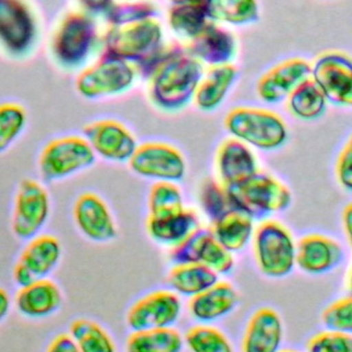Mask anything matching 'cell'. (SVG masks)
Masks as SVG:
<instances>
[{
	"label": "cell",
	"mask_w": 352,
	"mask_h": 352,
	"mask_svg": "<svg viewBox=\"0 0 352 352\" xmlns=\"http://www.w3.org/2000/svg\"><path fill=\"white\" fill-rule=\"evenodd\" d=\"M163 32L154 19L113 26L104 37L103 54L142 64L160 53Z\"/></svg>",
	"instance_id": "obj_5"
},
{
	"label": "cell",
	"mask_w": 352,
	"mask_h": 352,
	"mask_svg": "<svg viewBox=\"0 0 352 352\" xmlns=\"http://www.w3.org/2000/svg\"><path fill=\"white\" fill-rule=\"evenodd\" d=\"M211 233L231 253L241 251L254 238V220L245 213L232 209L211 222Z\"/></svg>",
	"instance_id": "obj_26"
},
{
	"label": "cell",
	"mask_w": 352,
	"mask_h": 352,
	"mask_svg": "<svg viewBox=\"0 0 352 352\" xmlns=\"http://www.w3.org/2000/svg\"><path fill=\"white\" fill-rule=\"evenodd\" d=\"M200 227L196 213L184 208L162 217H148L146 231L153 241L170 249L186 241Z\"/></svg>",
	"instance_id": "obj_25"
},
{
	"label": "cell",
	"mask_w": 352,
	"mask_h": 352,
	"mask_svg": "<svg viewBox=\"0 0 352 352\" xmlns=\"http://www.w3.org/2000/svg\"><path fill=\"white\" fill-rule=\"evenodd\" d=\"M239 303L237 289L227 281H217L212 287L188 301L190 318L200 324H210L229 315Z\"/></svg>",
	"instance_id": "obj_23"
},
{
	"label": "cell",
	"mask_w": 352,
	"mask_h": 352,
	"mask_svg": "<svg viewBox=\"0 0 352 352\" xmlns=\"http://www.w3.org/2000/svg\"><path fill=\"white\" fill-rule=\"evenodd\" d=\"M335 174L339 185L352 191V134L337 158Z\"/></svg>",
	"instance_id": "obj_41"
},
{
	"label": "cell",
	"mask_w": 352,
	"mask_h": 352,
	"mask_svg": "<svg viewBox=\"0 0 352 352\" xmlns=\"http://www.w3.org/2000/svg\"><path fill=\"white\" fill-rule=\"evenodd\" d=\"M306 352H352V336L324 329L308 339Z\"/></svg>",
	"instance_id": "obj_39"
},
{
	"label": "cell",
	"mask_w": 352,
	"mask_h": 352,
	"mask_svg": "<svg viewBox=\"0 0 352 352\" xmlns=\"http://www.w3.org/2000/svg\"><path fill=\"white\" fill-rule=\"evenodd\" d=\"M63 304V293L55 281L45 278L18 287L14 298L16 311L30 320H43L55 314Z\"/></svg>",
	"instance_id": "obj_21"
},
{
	"label": "cell",
	"mask_w": 352,
	"mask_h": 352,
	"mask_svg": "<svg viewBox=\"0 0 352 352\" xmlns=\"http://www.w3.org/2000/svg\"><path fill=\"white\" fill-rule=\"evenodd\" d=\"M135 79L130 62L103 54L100 59L76 78V90L87 99L109 96L127 90Z\"/></svg>",
	"instance_id": "obj_9"
},
{
	"label": "cell",
	"mask_w": 352,
	"mask_h": 352,
	"mask_svg": "<svg viewBox=\"0 0 352 352\" xmlns=\"http://www.w3.org/2000/svg\"><path fill=\"white\" fill-rule=\"evenodd\" d=\"M184 336L175 328L132 332L126 341L125 352H182Z\"/></svg>",
	"instance_id": "obj_29"
},
{
	"label": "cell",
	"mask_w": 352,
	"mask_h": 352,
	"mask_svg": "<svg viewBox=\"0 0 352 352\" xmlns=\"http://www.w3.org/2000/svg\"><path fill=\"white\" fill-rule=\"evenodd\" d=\"M85 4H87V8H90L93 12L95 10V12H109V10L113 8V3L109 1H87L85 2Z\"/></svg>",
	"instance_id": "obj_45"
},
{
	"label": "cell",
	"mask_w": 352,
	"mask_h": 352,
	"mask_svg": "<svg viewBox=\"0 0 352 352\" xmlns=\"http://www.w3.org/2000/svg\"><path fill=\"white\" fill-rule=\"evenodd\" d=\"M12 299L10 293L3 287H0V324L6 320L12 308Z\"/></svg>",
	"instance_id": "obj_44"
},
{
	"label": "cell",
	"mask_w": 352,
	"mask_h": 352,
	"mask_svg": "<svg viewBox=\"0 0 352 352\" xmlns=\"http://www.w3.org/2000/svg\"><path fill=\"white\" fill-rule=\"evenodd\" d=\"M228 190L233 208L245 213L254 220H266L271 215L287 210L293 200L291 190L285 184L260 171Z\"/></svg>",
	"instance_id": "obj_3"
},
{
	"label": "cell",
	"mask_w": 352,
	"mask_h": 352,
	"mask_svg": "<svg viewBox=\"0 0 352 352\" xmlns=\"http://www.w3.org/2000/svg\"><path fill=\"white\" fill-rule=\"evenodd\" d=\"M26 111L16 103H0V153L4 152L26 125Z\"/></svg>",
	"instance_id": "obj_36"
},
{
	"label": "cell",
	"mask_w": 352,
	"mask_h": 352,
	"mask_svg": "<svg viewBox=\"0 0 352 352\" xmlns=\"http://www.w3.org/2000/svg\"><path fill=\"white\" fill-rule=\"evenodd\" d=\"M287 99L289 111L301 119H316L326 109V96L311 78L299 85Z\"/></svg>",
	"instance_id": "obj_33"
},
{
	"label": "cell",
	"mask_w": 352,
	"mask_h": 352,
	"mask_svg": "<svg viewBox=\"0 0 352 352\" xmlns=\"http://www.w3.org/2000/svg\"><path fill=\"white\" fill-rule=\"evenodd\" d=\"M184 340L190 352H235L229 338L210 324L192 327L186 331Z\"/></svg>",
	"instance_id": "obj_34"
},
{
	"label": "cell",
	"mask_w": 352,
	"mask_h": 352,
	"mask_svg": "<svg viewBox=\"0 0 352 352\" xmlns=\"http://www.w3.org/2000/svg\"><path fill=\"white\" fill-rule=\"evenodd\" d=\"M278 352H300L298 351H294V349H280Z\"/></svg>",
	"instance_id": "obj_47"
},
{
	"label": "cell",
	"mask_w": 352,
	"mask_h": 352,
	"mask_svg": "<svg viewBox=\"0 0 352 352\" xmlns=\"http://www.w3.org/2000/svg\"><path fill=\"white\" fill-rule=\"evenodd\" d=\"M74 223L84 237L96 243L113 241L117 225L104 200L92 192L80 194L72 209Z\"/></svg>",
	"instance_id": "obj_17"
},
{
	"label": "cell",
	"mask_w": 352,
	"mask_h": 352,
	"mask_svg": "<svg viewBox=\"0 0 352 352\" xmlns=\"http://www.w3.org/2000/svg\"><path fill=\"white\" fill-rule=\"evenodd\" d=\"M345 256L342 244L330 236L308 234L297 241V268L310 276L333 272L343 264Z\"/></svg>",
	"instance_id": "obj_15"
},
{
	"label": "cell",
	"mask_w": 352,
	"mask_h": 352,
	"mask_svg": "<svg viewBox=\"0 0 352 352\" xmlns=\"http://www.w3.org/2000/svg\"><path fill=\"white\" fill-rule=\"evenodd\" d=\"M252 245L256 268L267 278H285L297 268V240L283 223L271 219L261 221Z\"/></svg>",
	"instance_id": "obj_2"
},
{
	"label": "cell",
	"mask_w": 352,
	"mask_h": 352,
	"mask_svg": "<svg viewBox=\"0 0 352 352\" xmlns=\"http://www.w3.org/2000/svg\"><path fill=\"white\" fill-rule=\"evenodd\" d=\"M95 163V152L86 138L69 136L47 143L38 157L39 175L53 182L69 177Z\"/></svg>",
	"instance_id": "obj_6"
},
{
	"label": "cell",
	"mask_w": 352,
	"mask_h": 352,
	"mask_svg": "<svg viewBox=\"0 0 352 352\" xmlns=\"http://www.w3.org/2000/svg\"><path fill=\"white\" fill-rule=\"evenodd\" d=\"M311 79L327 101L352 107V59L346 54L328 52L318 56L312 66Z\"/></svg>",
	"instance_id": "obj_14"
},
{
	"label": "cell",
	"mask_w": 352,
	"mask_h": 352,
	"mask_svg": "<svg viewBox=\"0 0 352 352\" xmlns=\"http://www.w3.org/2000/svg\"><path fill=\"white\" fill-rule=\"evenodd\" d=\"M236 52L235 37L226 29L215 26L212 22L190 41L188 53L211 66L229 64Z\"/></svg>",
	"instance_id": "obj_24"
},
{
	"label": "cell",
	"mask_w": 352,
	"mask_h": 352,
	"mask_svg": "<svg viewBox=\"0 0 352 352\" xmlns=\"http://www.w3.org/2000/svg\"><path fill=\"white\" fill-rule=\"evenodd\" d=\"M219 281V276L207 267L199 264H175L167 275L171 291L179 297L190 299L206 291Z\"/></svg>",
	"instance_id": "obj_27"
},
{
	"label": "cell",
	"mask_w": 352,
	"mask_h": 352,
	"mask_svg": "<svg viewBox=\"0 0 352 352\" xmlns=\"http://www.w3.org/2000/svg\"><path fill=\"white\" fill-rule=\"evenodd\" d=\"M148 216H166L184 210V198L175 183L157 182L148 194Z\"/></svg>",
	"instance_id": "obj_35"
},
{
	"label": "cell",
	"mask_w": 352,
	"mask_h": 352,
	"mask_svg": "<svg viewBox=\"0 0 352 352\" xmlns=\"http://www.w3.org/2000/svg\"><path fill=\"white\" fill-rule=\"evenodd\" d=\"M36 22L30 8L18 0H0V41L14 55L30 50L36 39Z\"/></svg>",
	"instance_id": "obj_16"
},
{
	"label": "cell",
	"mask_w": 352,
	"mask_h": 352,
	"mask_svg": "<svg viewBox=\"0 0 352 352\" xmlns=\"http://www.w3.org/2000/svg\"><path fill=\"white\" fill-rule=\"evenodd\" d=\"M209 20L231 24H246L258 19V6L252 0H210L205 1Z\"/></svg>",
	"instance_id": "obj_32"
},
{
	"label": "cell",
	"mask_w": 352,
	"mask_h": 352,
	"mask_svg": "<svg viewBox=\"0 0 352 352\" xmlns=\"http://www.w3.org/2000/svg\"><path fill=\"white\" fill-rule=\"evenodd\" d=\"M128 163L133 173L158 182L175 183L186 175V161L182 153L162 143L140 145Z\"/></svg>",
	"instance_id": "obj_13"
},
{
	"label": "cell",
	"mask_w": 352,
	"mask_h": 352,
	"mask_svg": "<svg viewBox=\"0 0 352 352\" xmlns=\"http://www.w3.org/2000/svg\"><path fill=\"white\" fill-rule=\"evenodd\" d=\"M62 254L61 242L55 236L41 234L28 240L12 267V281L21 287L49 278L61 262Z\"/></svg>",
	"instance_id": "obj_10"
},
{
	"label": "cell",
	"mask_w": 352,
	"mask_h": 352,
	"mask_svg": "<svg viewBox=\"0 0 352 352\" xmlns=\"http://www.w3.org/2000/svg\"><path fill=\"white\" fill-rule=\"evenodd\" d=\"M341 218H342L345 239H346L347 245L352 252V202L344 207Z\"/></svg>",
	"instance_id": "obj_43"
},
{
	"label": "cell",
	"mask_w": 352,
	"mask_h": 352,
	"mask_svg": "<svg viewBox=\"0 0 352 352\" xmlns=\"http://www.w3.org/2000/svg\"><path fill=\"white\" fill-rule=\"evenodd\" d=\"M51 212L49 192L41 182L22 180L14 194L12 227L14 237L28 241L41 235Z\"/></svg>",
	"instance_id": "obj_7"
},
{
	"label": "cell",
	"mask_w": 352,
	"mask_h": 352,
	"mask_svg": "<svg viewBox=\"0 0 352 352\" xmlns=\"http://www.w3.org/2000/svg\"><path fill=\"white\" fill-rule=\"evenodd\" d=\"M94 20L84 12H69L54 35L52 50L62 65L74 68L88 58L96 43Z\"/></svg>",
	"instance_id": "obj_8"
},
{
	"label": "cell",
	"mask_w": 352,
	"mask_h": 352,
	"mask_svg": "<svg viewBox=\"0 0 352 352\" xmlns=\"http://www.w3.org/2000/svg\"><path fill=\"white\" fill-rule=\"evenodd\" d=\"M80 352H117L111 335L94 320L78 318L69 326V333Z\"/></svg>",
	"instance_id": "obj_31"
},
{
	"label": "cell",
	"mask_w": 352,
	"mask_h": 352,
	"mask_svg": "<svg viewBox=\"0 0 352 352\" xmlns=\"http://www.w3.org/2000/svg\"><path fill=\"white\" fill-rule=\"evenodd\" d=\"M320 320L326 330L352 336V295L349 293L331 302L322 310Z\"/></svg>",
	"instance_id": "obj_38"
},
{
	"label": "cell",
	"mask_w": 352,
	"mask_h": 352,
	"mask_svg": "<svg viewBox=\"0 0 352 352\" xmlns=\"http://www.w3.org/2000/svg\"><path fill=\"white\" fill-rule=\"evenodd\" d=\"M182 312L179 296L171 289H158L132 304L126 314V322L132 332L173 328Z\"/></svg>",
	"instance_id": "obj_11"
},
{
	"label": "cell",
	"mask_w": 352,
	"mask_h": 352,
	"mask_svg": "<svg viewBox=\"0 0 352 352\" xmlns=\"http://www.w3.org/2000/svg\"><path fill=\"white\" fill-rule=\"evenodd\" d=\"M285 340V324L272 307H261L250 316L241 340V352H278Z\"/></svg>",
	"instance_id": "obj_20"
},
{
	"label": "cell",
	"mask_w": 352,
	"mask_h": 352,
	"mask_svg": "<svg viewBox=\"0 0 352 352\" xmlns=\"http://www.w3.org/2000/svg\"><path fill=\"white\" fill-rule=\"evenodd\" d=\"M151 76V96L154 103L163 109H180L195 96L203 79V66L198 59L175 45L164 52Z\"/></svg>",
	"instance_id": "obj_1"
},
{
	"label": "cell",
	"mask_w": 352,
	"mask_h": 352,
	"mask_svg": "<svg viewBox=\"0 0 352 352\" xmlns=\"http://www.w3.org/2000/svg\"><path fill=\"white\" fill-rule=\"evenodd\" d=\"M45 352H80L76 343L68 334H59L54 337L47 345Z\"/></svg>",
	"instance_id": "obj_42"
},
{
	"label": "cell",
	"mask_w": 352,
	"mask_h": 352,
	"mask_svg": "<svg viewBox=\"0 0 352 352\" xmlns=\"http://www.w3.org/2000/svg\"><path fill=\"white\" fill-rule=\"evenodd\" d=\"M156 14L154 6L148 3L119 4L107 12L109 23L113 26L151 19Z\"/></svg>",
	"instance_id": "obj_40"
},
{
	"label": "cell",
	"mask_w": 352,
	"mask_h": 352,
	"mask_svg": "<svg viewBox=\"0 0 352 352\" xmlns=\"http://www.w3.org/2000/svg\"><path fill=\"white\" fill-rule=\"evenodd\" d=\"M84 134L95 154L107 161H129L138 147L133 134L113 120L93 122L84 128Z\"/></svg>",
	"instance_id": "obj_18"
},
{
	"label": "cell",
	"mask_w": 352,
	"mask_h": 352,
	"mask_svg": "<svg viewBox=\"0 0 352 352\" xmlns=\"http://www.w3.org/2000/svg\"><path fill=\"white\" fill-rule=\"evenodd\" d=\"M169 24L178 34L194 39L209 24L205 1L176 2L168 14Z\"/></svg>",
	"instance_id": "obj_30"
},
{
	"label": "cell",
	"mask_w": 352,
	"mask_h": 352,
	"mask_svg": "<svg viewBox=\"0 0 352 352\" xmlns=\"http://www.w3.org/2000/svg\"><path fill=\"white\" fill-rule=\"evenodd\" d=\"M312 66L301 58L285 60L263 74L256 92L265 103H276L287 99L302 83L311 78Z\"/></svg>",
	"instance_id": "obj_19"
},
{
	"label": "cell",
	"mask_w": 352,
	"mask_h": 352,
	"mask_svg": "<svg viewBox=\"0 0 352 352\" xmlns=\"http://www.w3.org/2000/svg\"><path fill=\"white\" fill-rule=\"evenodd\" d=\"M225 125L236 140L261 150L278 148L287 138L283 118L268 110L236 107L228 114Z\"/></svg>",
	"instance_id": "obj_4"
},
{
	"label": "cell",
	"mask_w": 352,
	"mask_h": 352,
	"mask_svg": "<svg viewBox=\"0 0 352 352\" xmlns=\"http://www.w3.org/2000/svg\"><path fill=\"white\" fill-rule=\"evenodd\" d=\"M345 282H346L347 291H349V293L352 295V265L351 268H349V272H347Z\"/></svg>",
	"instance_id": "obj_46"
},
{
	"label": "cell",
	"mask_w": 352,
	"mask_h": 352,
	"mask_svg": "<svg viewBox=\"0 0 352 352\" xmlns=\"http://www.w3.org/2000/svg\"><path fill=\"white\" fill-rule=\"evenodd\" d=\"M169 256L175 264L202 265L219 276L230 274L235 267L234 254L215 239L210 229L203 227L173 248Z\"/></svg>",
	"instance_id": "obj_12"
},
{
	"label": "cell",
	"mask_w": 352,
	"mask_h": 352,
	"mask_svg": "<svg viewBox=\"0 0 352 352\" xmlns=\"http://www.w3.org/2000/svg\"><path fill=\"white\" fill-rule=\"evenodd\" d=\"M237 76L232 64L212 66L202 79L196 93L195 103L203 111H211L221 105Z\"/></svg>",
	"instance_id": "obj_28"
},
{
	"label": "cell",
	"mask_w": 352,
	"mask_h": 352,
	"mask_svg": "<svg viewBox=\"0 0 352 352\" xmlns=\"http://www.w3.org/2000/svg\"><path fill=\"white\" fill-rule=\"evenodd\" d=\"M200 205L211 222L232 210L229 190L219 181L205 182L200 191Z\"/></svg>",
	"instance_id": "obj_37"
},
{
	"label": "cell",
	"mask_w": 352,
	"mask_h": 352,
	"mask_svg": "<svg viewBox=\"0 0 352 352\" xmlns=\"http://www.w3.org/2000/svg\"><path fill=\"white\" fill-rule=\"evenodd\" d=\"M217 171L219 182L227 188H233L258 173V161L244 143L231 138L217 151Z\"/></svg>",
	"instance_id": "obj_22"
}]
</instances>
